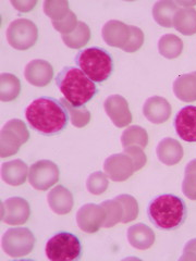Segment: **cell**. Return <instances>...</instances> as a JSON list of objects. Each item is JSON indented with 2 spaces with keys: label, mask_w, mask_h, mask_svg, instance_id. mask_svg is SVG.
Returning a JSON list of instances; mask_svg holds the SVG:
<instances>
[{
  "label": "cell",
  "mask_w": 196,
  "mask_h": 261,
  "mask_svg": "<svg viewBox=\"0 0 196 261\" xmlns=\"http://www.w3.org/2000/svg\"><path fill=\"white\" fill-rule=\"evenodd\" d=\"M78 23H79V21H78L77 15L71 10L69 11V13L67 15L64 16L63 19H61L59 21H52L54 29L56 31H58L59 33H61L62 35H68V34H70V33H72L77 29Z\"/></svg>",
  "instance_id": "35"
},
{
  "label": "cell",
  "mask_w": 196,
  "mask_h": 261,
  "mask_svg": "<svg viewBox=\"0 0 196 261\" xmlns=\"http://www.w3.org/2000/svg\"><path fill=\"white\" fill-rule=\"evenodd\" d=\"M58 166L51 160H39L29 170L30 184L37 191H47L59 181Z\"/></svg>",
  "instance_id": "9"
},
{
  "label": "cell",
  "mask_w": 196,
  "mask_h": 261,
  "mask_svg": "<svg viewBox=\"0 0 196 261\" xmlns=\"http://www.w3.org/2000/svg\"><path fill=\"white\" fill-rule=\"evenodd\" d=\"M182 193L189 199L196 200V159L190 161L185 167Z\"/></svg>",
  "instance_id": "31"
},
{
  "label": "cell",
  "mask_w": 196,
  "mask_h": 261,
  "mask_svg": "<svg viewBox=\"0 0 196 261\" xmlns=\"http://www.w3.org/2000/svg\"><path fill=\"white\" fill-rule=\"evenodd\" d=\"M124 152L129 156L133 161L135 171L141 170L147 162V157L142 147L138 146H130L124 148Z\"/></svg>",
  "instance_id": "37"
},
{
  "label": "cell",
  "mask_w": 196,
  "mask_h": 261,
  "mask_svg": "<svg viewBox=\"0 0 196 261\" xmlns=\"http://www.w3.org/2000/svg\"><path fill=\"white\" fill-rule=\"evenodd\" d=\"M63 107L67 109L69 113V118L73 126L76 127H84L86 126L89 121H91V112H89L85 107H75L70 102L62 98L60 99Z\"/></svg>",
  "instance_id": "29"
},
{
  "label": "cell",
  "mask_w": 196,
  "mask_h": 261,
  "mask_svg": "<svg viewBox=\"0 0 196 261\" xmlns=\"http://www.w3.org/2000/svg\"><path fill=\"white\" fill-rule=\"evenodd\" d=\"M10 3L19 12H30L37 5L36 0H11Z\"/></svg>",
  "instance_id": "38"
},
{
  "label": "cell",
  "mask_w": 196,
  "mask_h": 261,
  "mask_svg": "<svg viewBox=\"0 0 196 261\" xmlns=\"http://www.w3.org/2000/svg\"><path fill=\"white\" fill-rule=\"evenodd\" d=\"M121 144L124 148L130 146H138L145 148L149 144V134L140 125H131L127 127L121 135Z\"/></svg>",
  "instance_id": "28"
},
{
  "label": "cell",
  "mask_w": 196,
  "mask_h": 261,
  "mask_svg": "<svg viewBox=\"0 0 196 261\" xmlns=\"http://www.w3.org/2000/svg\"><path fill=\"white\" fill-rule=\"evenodd\" d=\"M76 62L80 70L94 83L107 81L113 71L112 57L100 47H91L78 54Z\"/></svg>",
  "instance_id": "4"
},
{
  "label": "cell",
  "mask_w": 196,
  "mask_h": 261,
  "mask_svg": "<svg viewBox=\"0 0 196 261\" xmlns=\"http://www.w3.org/2000/svg\"><path fill=\"white\" fill-rule=\"evenodd\" d=\"M174 93L181 101H196V71L178 76L174 82Z\"/></svg>",
  "instance_id": "22"
},
{
  "label": "cell",
  "mask_w": 196,
  "mask_h": 261,
  "mask_svg": "<svg viewBox=\"0 0 196 261\" xmlns=\"http://www.w3.org/2000/svg\"><path fill=\"white\" fill-rule=\"evenodd\" d=\"M31 216L29 202L21 197H11L3 202L2 221L9 225H22Z\"/></svg>",
  "instance_id": "12"
},
{
  "label": "cell",
  "mask_w": 196,
  "mask_h": 261,
  "mask_svg": "<svg viewBox=\"0 0 196 261\" xmlns=\"http://www.w3.org/2000/svg\"><path fill=\"white\" fill-rule=\"evenodd\" d=\"M174 28L185 36L196 34V10L194 8H180L174 18Z\"/></svg>",
  "instance_id": "24"
},
{
  "label": "cell",
  "mask_w": 196,
  "mask_h": 261,
  "mask_svg": "<svg viewBox=\"0 0 196 261\" xmlns=\"http://www.w3.org/2000/svg\"><path fill=\"white\" fill-rule=\"evenodd\" d=\"M26 118L33 129L45 136L61 133L70 119L61 101L52 97L33 100L26 110Z\"/></svg>",
  "instance_id": "1"
},
{
  "label": "cell",
  "mask_w": 196,
  "mask_h": 261,
  "mask_svg": "<svg viewBox=\"0 0 196 261\" xmlns=\"http://www.w3.org/2000/svg\"><path fill=\"white\" fill-rule=\"evenodd\" d=\"M3 249L12 258L26 257L35 246V236L27 227H12L7 230L2 240Z\"/></svg>",
  "instance_id": "7"
},
{
  "label": "cell",
  "mask_w": 196,
  "mask_h": 261,
  "mask_svg": "<svg viewBox=\"0 0 196 261\" xmlns=\"http://www.w3.org/2000/svg\"><path fill=\"white\" fill-rule=\"evenodd\" d=\"M102 36L107 45L122 49L130 38V25L121 21L110 20L103 27Z\"/></svg>",
  "instance_id": "17"
},
{
  "label": "cell",
  "mask_w": 196,
  "mask_h": 261,
  "mask_svg": "<svg viewBox=\"0 0 196 261\" xmlns=\"http://www.w3.org/2000/svg\"><path fill=\"white\" fill-rule=\"evenodd\" d=\"M106 220V211L101 205L86 203L82 206L77 214V223L82 231L85 233H96L101 227H104Z\"/></svg>",
  "instance_id": "11"
},
{
  "label": "cell",
  "mask_w": 196,
  "mask_h": 261,
  "mask_svg": "<svg viewBox=\"0 0 196 261\" xmlns=\"http://www.w3.org/2000/svg\"><path fill=\"white\" fill-rule=\"evenodd\" d=\"M47 201L51 209L59 216L68 215L75 205L71 192L62 185H57L48 193Z\"/></svg>",
  "instance_id": "18"
},
{
  "label": "cell",
  "mask_w": 196,
  "mask_h": 261,
  "mask_svg": "<svg viewBox=\"0 0 196 261\" xmlns=\"http://www.w3.org/2000/svg\"><path fill=\"white\" fill-rule=\"evenodd\" d=\"M104 171L111 181L124 182L135 172L133 161L125 152L114 153L105 160Z\"/></svg>",
  "instance_id": "10"
},
{
  "label": "cell",
  "mask_w": 196,
  "mask_h": 261,
  "mask_svg": "<svg viewBox=\"0 0 196 261\" xmlns=\"http://www.w3.org/2000/svg\"><path fill=\"white\" fill-rule=\"evenodd\" d=\"M127 235L129 244L138 250L149 249L155 243V233L150 226L144 223H137L130 226Z\"/></svg>",
  "instance_id": "21"
},
{
  "label": "cell",
  "mask_w": 196,
  "mask_h": 261,
  "mask_svg": "<svg viewBox=\"0 0 196 261\" xmlns=\"http://www.w3.org/2000/svg\"><path fill=\"white\" fill-rule=\"evenodd\" d=\"M144 117L154 124H161L171 116V105L166 98L153 96L143 106Z\"/></svg>",
  "instance_id": "16"
},
{
  "label": "cell",
  "mask_w": 196,
  "mask_h": 261,
  "mask_svg": "<svg viewBox=\"0 0 196 261\" xmlns=\"http://www.w3.org/2000/svg\"><path fill=\"white\" fill-rule=\"evenodd\" d=\"M178 136L187 143H196V107L186 106L180 110L175 119Z\"/></svg>",
  "instance_id": "14"
},
{
  "label": "cell",
  "mask_w": 196,
  "mask_h": 261,
  "mask_svg": "<svg viewBox=\"0 0 196 261\" xmlns=\"http://www.w3.org/2000/svg\"><path fill=\"white\" fill-rule=\"evenodd\" d=\"M45 14L52 21H59L63 19L70 11L67 0H46L43 5Z\"/></svg>",
  "instance_id": "32"
},
{
  "label": "cell",
  "mask_w": 196,
  "mask_h": 261,
  "mask_svg": "<svg viewBox=\"0 0 196 261\" xmlns=\"http://www.w3.org/2000/svg\"><path fill=\"white\" fill-rule=\"evenodd\" d=\"M45 252L52 261H77L82 256V245L75 234L59 232L47 242Z\"/></svg>",
  "instance_id": "5"
},
{
  "label": "cell",
  "mask_w": 196,
  "mask_h": 261,
  "mask_svg": "<svg viewBox=\"0 0 196 261\" xmlns=\"http://www.w3.org/2000/svg\"><path fill=\"white\" fill-rule=\"evenodd\" d=\"M101 206L106 211L104 227L109 228L121 222L122 217H124V208H122L121 203L116 198L111 200H106L101 203Z\"/></svg>",
  "instance_id": "30"
},
{
  "label": "cell",
  "mask_w": 196,
  "mask_h": 261,
  "mask_svg": "<svg viewBox=\"0 0 196 261\" xmlns=\"http://www.w3.org/2000/svg\"><path fill=\"white\" fill-rule=\"evenodd\" d=\"M116 199L121 203L124 208V217H122L121 223L132 222L138 217V203L133 196L128 194H122L116 197Z\"/></svg>",
  "instance_id": "33"
},
{
  "label": "cell",
  "mask_w": 196,
  "mask_h": 261,
  "mask_svg": "<svg viewBox=\"0 0 196 261\" xmlns=\"http://www.w3.org/2000/svg\"><path fill=\"white\" fill-rule=\"evenodd\" d=\"M104 108L112 123L117 127H126L132 122L129 103L121 95H111L104 102Z\"/></svg>",
  "instance_id": "13"
},
{
  "label": "cell",
  "mask_w": 196,
  "mask_h": 261,
  "mask_svg": "<svg viewBox=\"0 0 196 261\" xmlns=\"http://www.w3.org/2000/svg\"><path fill=\"white\" fill-rule=\"evenodd\" d=\"M24 77L33 86L44 87L54 77V69L46 60L35 59L29 62L24 70Z\"/></svg>",
  "instance_id": "15"
},
{
  "label": "cell",
  "mask_w": 196,
  "mask_h": 261,
  "mask_svg": "<svg viewBox=\"0 0 196 261\" xmlns=\"http://www.w3.org/2000/svg\"><path fill=\"white\" fill-rule=\"evenodd\" d=\"M180 260H196V239H193L185 244L183 248V255L180 257Z\"/></svg>",
  "instance_id": "39"
},
{
  "label": "cell",
  "mask_w": 196,
  "mask_h": 261,
  "mask_svg": "<svg viewBox=\"0 0 196 261\" xmlns=\"http://www.w3.org/2000/svg\"><path fill=\"white\" fill-rule=\"evenodd\" d=\"M147 216L157 228L174 231L185 222L187 208L182 198L173 194H162L150 202Z\"/></svg>",
  "instance_id": "2"
},
{
  "label": "cell",
  "mask_w": 196,
  "mask_h": 261,
  "mask_svg": "<svg viewBox=\"0 0 196 261\" xmlns=\"http://www.w3.org/2000/svg\"><path fill=\"white\" fill-rule=\"evenodd\" d=\"M29 175L28 165L21 159L8 161L2 166L3 181L10 186H20L26 183Z\"/></svg>",
  "instance_id": "19"
},
{
  "label": "cell",
  "mask_w": 196,
  "mask_h": 261,
  "mask_svg": "<svg viewBox=\"0 0 196 261\" xmlns=\"http://www.w3.org/2000/svg\"><path fill=\"white\" fill-rule=\"evenodd\" d=\"M29 140L30 132L22 120L13 119L8 121L0 134V157L7 158L13 156Z\"/></svg>",
  "instance_id": "6"
},
{
  "label": "cell",
  "mask_w": 196,
  "mask_h": 261,
  "mask_svg": "<svg viewBox=\"0 0 196 261\" xmlns=\"http://www.w3.org/2000/svg\"><path fill=\"white\" fill-rule=\"evenodd\" d=\"M6 35L11 47L18 50H28L37 42L38 29L31 20L18 19L10 23Z\"/></svg>",
  "instance_id": "8"
},
{
  "label": "cell",
  "mask_w": 196,
  "mask_h": 261,
  "mask_svg": "<svg viewBox=\"0 0 196 261\" xmlns=\"http://www.w3.org/2000/svg\"><path fill=\"white\" fill-rule=\"evenodd\" d=\"M61 38L65 46L71 49H80L91 39V30L86 23L79 21L77 29L68 35H61Z\"/></svg>",
  "instance_id": "27"
},
{
  "label": "cell",
  "mask_w": 196,
  "mask_h": 261,
  "mask_svg": "<svg viewBox=\"0 0 196 261\" xmlns=\"http://www.w3.org/2000/svg\"><path fill=\"white\" fill-rule=\"evenodd\" d=\"M144 44V33L141 29H138L137 27L130 25V38L128 40V43L126 46L122 48V50L128 53V54H132L137 51Z\"/></svg>",
  "instance_id": "36"
},
{
  "label": "cell",
  "mask_w": 196,
  "mask_h": 261,
  "mask_svg": "<svg viewBox=\"0 0 196 261\" xmlns=\"http://www.w3.org/2000/svg\"><path fill=\"white\" fill-rule=\"evenodd\" d=\"M179 9L177 3L173 0H160L153 7V18L163 28H174V18Z\"/></svg>",
  "instance_id": "23"
},
{
  "label": "cell",
  "mask_w": 196,
  "mask_h": 261,
  "mask_svg": "<svg viewBox=\"0 0 196 261\" xmlns=\"http://www.w3.org/2000/svg\"><path fill=\"white\" fill-rule=\"evenodd\" d=\"M178 6H186V8H190L189 6H194L196 5V2H193V3H186V2H178L177 3Z\"/></svg>",
  "instance_id": "40"
},
{
  "label": "cell",
  "mask_w": 196,
  "mask_h": 261,
  "mask_svg": "<svg viewBox=\"0 0 196 261\" xmlns=\"http://www.w3.org/2000/svg\"><path fill=\"white\" fill-rule=\"evenodd\" d=\"M56 84L64 99L75 107H84L98 92L94 82L76 67L63 68L56 77Z\"/></svg>",
  "instance_id": "3"
},
{
  "label": "cell",
  "mask_w": 196,
  "mask_h": 261,
  "mask_svg": "<svg viewBox=\"0 0 196 261\" xmlns=\"http://www.w3.org/2000/svg\"><path fill=\"white\" fill-rule=\"evenodd\" d=\"M159 54L167 59H176L183 50L182 39L175 34H166L158 42Z\"/></svg>",
  "instance_id": "26"
},
{
  "label": "cell",
  "mask_w": 196,
  "mask_h": 261,
  "mask_svg": "<svg viewBox=\"0 0 196 261\" xmlns=\"http://www.w3.org/2000/svg\"><path fill=\"white\" fill-rule=\"evenodd\" d=\"M109 186L108 176L102 171L92 173L86 179V189L93 195H102L107 191Z\"/></svg>",
  "instance_id": "34"
},
{
  "label": "cell",
  "mask_w": 196,
  "mask_h": 261,
  "mask_svg": "<svg viewBox=\"0 0 196 261\" xmlns=\"http://www.w3.org/2000/svg\"><path fill=\"white\" fill-rule=\"evenodd\" d=\"M21 82L11 73H2L0 75V99L4 102H9L20 95Z\"/></svg>",
  "instance_id": "25"
},
{
  "label": "cell",
  "mask_w": 196,
  "mask_h": 261,
  "mask_svg": "<svg viewBox=\"0 0 196 261\" xmlns=\"http://www.w3.org/2000/svg\"><path fill=\"white\" fill-rule=\"evenodd\" d=\"M156 153L158 160L166 166H175L183 158L182 145L174 138L166 137L157 146Z\"/></svg>",
  "instance_id": "20"
}]
</instances>
